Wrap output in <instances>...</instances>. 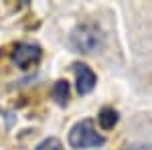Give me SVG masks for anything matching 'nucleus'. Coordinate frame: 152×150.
I'll return each mask as SVG.
<instances>
[{"instance_id": "obj_5", "label": "nucleus", "mask_w": 152, "mask_h": 150, "mask_svg": "<svg viewBox=\"0 0 152 150\" xmlns=\"http://www.w3.org/2000/svg\"><path fill=\"white\" fill-rule=\"evenodd\" d=\"M97 124L102 130H112L118 124V112L114 108H102V112L97 114Z\"/></svg>"}, {"instance_id": "obj_7", "label": "nucleus", "mask_w": 152, "mask_h": 150, "mask_svg": "<svg viewBox=\"0 0 152 150\" xmlns=\"http://www.w3.org/2000/svg\"><path fill=\"white\" fill-rule=\"evenodd\" d=\"M35 150H61V140L59 138H47V140H43Z\"/></svg>"}, {"instance_id": "obj_2", "label": "nucleus", "mask_w": 152, "mask_h": 150, "mask_svg": "<svg viewBox=\"0 0 152 150\" xmlns=\"http://www.w3.org/2000/svg\"><path fill=\"white\" fill-rule=\"evenodd\" d=\"M71 45L75 47L79 53H94L97 49H102L104 45V35L99 31V26L87 23V24H81L73 31L71 35Z\"/></svg>"}, {"instance_id": "obj_6", "label": "nucleus", "mask_w": 152, "mask_h": 150, "mask_svg": "<svg viewBox=\"0 0 152 150\" xmlns=\"http://www.w3.org/2000/svg\"><path fill=\"white\" fill-rule=\"evenodd\" d=\"M53 97H55V102L59 105L67 104V100H69V83L65 79L55 81V85H53Z\"/></svg>"}, {"instance_id": "obj_4", "label": "nucleus", "mask_w": 152, "mask_h": 150, "mask_svg": "<svg viewBox=\"0 0 152 150\" xmlns=\"http://www.w3.org/2000/svg\"><path fill=\"white\" fill-rule=\"evenodd\" d=\"M73 71H75V81H77V91L81 95H87V93L94 91L95 83H97L94 69L89 65H85V63H75Z\"/></svg>"}, {"instance_id": "obj_1", "label": "nucleus", "mask_w": 152, "mask_h": 150, "mask_svg": "<svg viewBox=\"0 0 152 150\" xmlns=\"http://www.w3.org/2000/svg\"><path fill=\"white\" fill-rule=\"evenodd\" d=\"M105 144V138L97 132L94 120H81L69 132V146L75 150L83 148H99Z\"/></svg>"}, {"instance_id": "obj_8", "label": "nucleus", "mask_w": 152, "mask_h": 150, "mask_svg": "<svg viewBox=\"0 0 152 150\" xmlns=\"http://www.w3.org/2000/svg\"><path fill=\"white\" fill-rule=\"evenodd\" d=\"M126 150H152L150 144H132V146H128Z\"/></svg>"}, {"instance_id": "obj_3", "label": "nucleus", "mask_w": 152, "mask_h": 150, "mask_svg": "<svg viewBox=\"0 0 152 150\" xmlns=\"http://www.w3.org/2000/svg\"><path fill=\"white\" fill-rule=\"evenodd\" d=\"M39 59H41V47L33 45V43H20L12 51V61L20 69H28V67L37 65Z\"/></svg>"}]
</instances>
